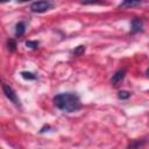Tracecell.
Instances as JSON below:
<instances>
[{
  "instance_id": "6da1fadb",
  "label": "cell",
  "mask_w": 149,
  "mask_h": 149,
  "mask_svg": "<svg viewBox=\"0 0 149 149\" xmlns=\"http://www.w3.org/2000/svg\"><path fill=\"white\" fill-rule=\"evenodd\" d=\"M54 104L58 109H61L63 112H68V113L76 112V111L80 109V107H81L79 97L77 94L70 93V92L57 94L54 98Z\"/></svg>"
},
{
  "instance_id": "7a4b0ae2",
  "label": "cell",
  "mask_w": 149,
  "mask_h": 149,
  "mask_svg": "<svg viewBox=\"0 0 149 149\" xmlns=\"http://www.w3.org/2000/svg\"><path fill=\"white\" fill-rule=\"evenodd\" d=\"M54 7V3L50 1H35L30 5V10L33 13H44Z\"/></svg>"
},
{
  "instance_id": "3957f363",
  "label": "cell",
  "mask_w": 149,
  "mask_h": 149,
  "mask_svg": "<svg viewBox=\"0 0 149 149\" xmlns=\"http://www.w3.org/2000/svg\"><path fill=\"white\" fill-rule=\"evenodd\" d=\"M2 91H3V94H5L14 105H16V106L20 105V100H19V98H17V94L15 93V91L13 90L12 86H9L8 84L3 83V84H2Z\"/></svg>"
},
{
  "instance_id": "277c9868",
  "label": "cell",
  "mask_w": 149,
  "mask_h": 149,
  "mask_svg": "<svg viewBox=\"0 0 149 149\" xmlns=\"http://www.w3.org/2000/svg\"><path fill=\"white\" fill-rule=\"evenodd\" d=\"M125 76H126V69H120V70L115 71L114 74L112 76V79H111L112 84H113V85H118V84H120V83L123 80Z\"/></svg>"
},
{
  "instance_id": "5b68a950",
  "label": "cell",
  "mask_w": 149,
  "mask_h": 149,
  "mask_svg": "<svg viewBox=\"0 0 149 149\" xmlns=\"http://www.w3.org/2000/svg\"><path fill=\"white\" fill-rule=\"evenodd\" d=\"M143 28V21L141 19H133L132 20V33H139Z\"/></svg>"
},
{
  "instance_id": "8992f818",
  "label": "cell",
  "mask_w": 149,
  "mask_h": 149,
  "mask_svg": "<svg viewBox=\"0 0 149 149\" xmlns=\"http://www.w3.org/2000/svg\"><path fill=\"white\" fill-rule=\"evenodd\" d=\"M146 144V140H132L126 149H140Z\"/></svg>"
},
{
  "instance_id": "52a82bcc",
  "label": "cell",
  "mask_w": 149,
  "mask_h": 149,
  "mask_svg": "<svg viewBox=\"0 0 149 149\" xmlns=\"http://www.w3.org/2000/svg\"><path fill=\"white\" fill-rule=\"evenodd\" d=\"M24 30H26V26L23 22H19L16 26H15V36L16 37H20L24 34Z\"/></svg>"
},
{
  "instance_id": "ba28073f",
  "label": "cell",
  "mask_w": 149,
  "mask_h": 149,
  "mask_svg": "<svg viewBox=\"0 0 149 149\" xmlns=\"http://www.w3.org/2000/svg\"><path fill=\"white\" fill-rule=\"evenodd\" d=\"M141 2L140 1H123V2H121L120 5H119V7L120 8H126V7H134V6H139Z\"/></svg>"
},
{
  "instance_id": "9c48e42d",
  "label": "cell",
  "mask_w": 149,
  "mask_h": 149,
  "mask_svg": "<svg viewBox=\"0 0 149 149\" xmlns=\"http://www.w3.org/2000/svg\"><path fill=\"white\" fill-rule=\"evenodd\" d=\"M85 52V45H78L74 50H73V56H81Z\"/></svg>"
},
{
  "instance_id": "30bf717a",
  "label": "cell",
  "mask_w": 149,
  "mask_h": 149,
  "mask_svg": "<svg viewBox=\"0 0 149 149\" xmlns=\"http://www.w3.org/2000/svg\"><path fill=\"white\" fill-rule=\"evenodd\" d=\"M7 48H8L9 51H14V50L16 49V42H15L13 38H9V40L7 41Z\"/></svg>"
},
{
  "instance_id": "8fae6325",
  "label": "cell",
  "mask_w": 149,
  "mask_h": 149,
  "mask_svg": "<svg viewBox=\"0 0 149 149\" xmlns=\"http://www.w3.org/2000/svg\"><path fill=\"white\" fill-rule=\"evenodd\" d=\"M21 76L24 78V79H28V80H33V79H36V76L31 72H27V71H23L21 72Z\"/></svg>"
},
{
  "instance_id": "7c38bea8",
  "label": "cell",
  "mask_w": 149,
  "mask_h": 149,
  "mask_svg": "<svg viewBox=\"0 0 149 149\" xmlns=\"http://www.w3.org/2000/svg\"><path fill=\"white\" fill-rule=\"evenodd\" d=\"M129 97H130V92H128V91H119V93H118L119 99H128Z\"/></svg>"
},
{
  "instance_id": "4fadbf2b",
  "label": "cell",
  "mask_w": 149,
  "mask_h": 149,
  "mask_svg": "<svg viewBox=\"0 0 149 149\" xmlns=\"http://www.w3.org/2000/svg\"><path fill=\"white\" fill-rule=\"evenodd\" d=\"M26 45H27L28 48L36 49L37 45H38V42H37V41H27V42H26Z\"/></svg>"
},
{
  "instance_id": "5bb4252c",
  "label": "cell",
  "mask_w": 149,
  "mask_h": 149,
  "mask_svg": "<svg viewBox=\"0 0 149 149\" xmlns=\"http://www.w3.org/2000/svg\"><path fill=\"white\" fill-rule=\"evenodd\" d=\"M146 76H147V77L149 78V68H148V69L146 70Z\"/></svg>"
}]
</instances>
